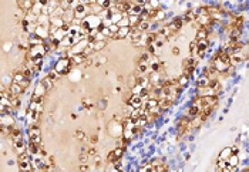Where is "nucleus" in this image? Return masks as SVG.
Returning a JSON list of instances; mask_svg holds the SVG:
<instances>
[{"instance_id":"obj_42","label":"nucleus","mask_w":249,"mask_h":172,"mask_svg":"<svg viewBox=\"0 0 249 172\" xmlns=\"http://www.w3.org/2000/svg\"><path fill=\"white\" fill-rule=\"evenodd\" d=\"M101 33H103V34H104V36H105V37H111V30H110V27H103V29H101Z\"/></svg>"},{"instance_id":"obj_12","label":"nucleus","mask_w":249,"mask_h":172,"mask_svg":"<svg viewBox=\"0 0 249 172\" xmlns=\"http://www.w3.org/2000/svg\"><path fill=\"white\" fill-rule=\"evenodd\" d=\"M39 135H41V131H40V128H39V125L34 122L30 128H29V138H31V137H39Z\"/></svg>"},{"instance_id":"obj_15","label":"nucleus","mask_w":249,"mask_h":172,"mask_svg":"<svg viewBox=\"0 0 249 172\" xmlns=\"http://www.w3.org/2000/svg\"><path fill=\"white\" fill-rule=\"evenodd\" d=\"M85 60H87V57H85L83 53L73 54V64H84Z\"/></svg>"},{"instance_id":"obj_48","label":"nucleus","mask_w":249,"mask_h":172,"mask_svg":"<svg viewBox=\"0 0 249 172\" xmlns=\"http://www.w3.org/2000/svg\"><path fill=\"white\" fill-rule=\"evenodd\" d=\"M91 51H94V50H93V47H91V46H87V47L84 48V51H83V54H84L85 57H88V54H90Z\"/></svg>"},{"instance_id":"obj_49","label":"nucleus","mask_w":249,"mask_h":172,"mask_svg":"<svg viewBox=\"0 0 249 172\" xmlns=\"http://www.w3.org/2000/svg\"><path fill=\"white\" fill-rule=\"evenodd\" d=\"M30 141L31 142H36V144H41V135H39V137H31Z\"/></svg>"},{"instance_id":"obj_33","label":"nucleus","mask_w":249,"mask_h":172,"mask_svg":"<svg viewBox=\"0 0 249 172\" xmlns=\"http://www.w3.org/2000/svg\"><path fill=\"white\" fill-rule=\"evenodd\" d=\"M188 80H189V77H188V75H185V74H182V75H181V77H179V78H178V84H179V87H182V88L185 87V85H187V84H188Z\"/></svg>"},{"instance_id":"obj_53","label":"nucleus","mask_w":249,"mask_h":172,"mask_svg":"<svg viewBox=\"0 0 249 172\" xmlns=\"http://www.w3.org/2000/svg\"><path fill=\"white\" fill-rule=\"evenodd\" d=\"M98 108H100V110H104L105 108V100H103V101L98 102Z\"/></svg>"},{"instance_id":"obj_16","label":"nucleus","mask_w":249,"mask_h":172,"mask_svg":"<svg viewBox=\"0 0 249 172\" xmlns=\"http://www.w3.org/2000/svg\"><path fill=\"white\" fill-rule=\"evenodd\" d=\"M130 33H131V27H130V26L120 27V30H118L117 36H118V38H124V37H127V36H130Z\"/></svg>"},{"instance_id":"obj_36","label":"nucleus","mask_w":249,"mask_h":172,"mask_svg":"<svg viewBox=\"0 0 249 172\" xmlns=\"http://www.w3.org/2000/svg\"><path fill=\"white\" fill-rule=\"evenodd\" d=\"M24 78H26V77H24V74L21 73V71H17L16 74L13 75V81H14V83H20V81H23Z\"/></svg>"},{"instance_id":"obj_20","label":"nucleus","mask_w":249,"mask_h":172,"mask_svg":"<svg viewBox=\"0 0 249 172\" xmlns=\"http://www.w3.org/2000/svg\"><path fill=\"white\" fill-rule=\"evenodd\" d=\"M10 138L13 139V141H17V139H20L21 138V131L17 127H12V134H10Z\"/></svg>"},{"instance_id":"obj_47","label":"nucleus","mask_w":249,"mask_h":172,"mask_svg":"<svg viewBox=\"0 0 249 172\" xmlns=\"http://www.w3.org/2000/svg\"><path fill=\"white\" fill-rule=\"evenodd\" d=\"M88 141H90V144H91V145H95V144H97V142H98V135H91V137H90V139H88Z\"/></svg>"},{"instance_id":"obj_26","label":"nucleus","mask_w":249,"mask_h":172,"mask_svg":"<svg viewBox=\"0 0 249 172\" xmlns=\"http://www.w3.org/2000/svg\"><path fill=\"white\" fill-rule=\"evenodd\" d=\"M171 29H169V26H164L161 29V30L158 31V36H162V37H167V38H169V34H171Z\"/></svg>"},{"instance_id":"obj_51","label":"nucleus","mask_w":249,"mask_h":172,"mask_svg":"<svg viewBox=\"0 0 249 172\" xmlns=\"http://www.w3.org/2000/svg\"><path fill=\"white\" fill-rule=\"evenodd\" d=\"M155 19H158V20L165 19V13H164V11H158V10H157V16H155Z\"/></svg>"},{"instance_id":"obj_40","label":"nucleus","mask_w":249,"mask_h":172,"mask_svg":"<svg viewBox=\"0 0 249 172\" xmlns=\"http://www.w3.org/2000/svg\"><path fill=\"white\" fill-rule=\"evenodd\" d=\"M10 101H12V107L19 108V105H20V100H19V97H12Z\"/></svg>"},{"instance_id":"obj_13","label":"nucleus","mask_w":249,"mask_h":172,"mask_svg":"<svg viewBox=\"0 0 249 172\" xmlns=\"http://www.w3.org/2000/svg\"><path fill=\"white\" fill-rule=\"evenodd\" d=\"M105 40H95L94 43H90V46L93 47V50L94 51H100V50H103V48L105 47Z\"/></svg>"},{"instance_id":"obj_44","label":"nucleus","mask_w":249,"mask_h":172,"mask_svg":"<svg viewBox=\"0 0 249 172\" xmlns=\"http://www.w3.org/2000/svg\"><path fill=\"white\" fill-rule=\"evenodd\" d=\"M48 75H50V77L51 78H53V80L54 81H56V80H58V78H60V73H58V71H56V70H53V71H50V74H48Z\"/></svg>"},{"instance_id":"obj_46","label":"nucleus","mask_w":249,"mask_h":172,"mask_svg":"<svg viewBox=\"0 0 249 172\" xmlns=\"http://www.w3.org/2000/svg\"><path fill=\"white\" fill-rule=\"evenodd\" d=\"M19 84H20L21 87L24 88V90H26V88L29 87V85H30V80H29V78H24V80H23V81H20Z\"/></svg>"},{"instance_id":"obj_30","label":"nucleus","mask_w":249,"mask_h":172,"mask_svg":"<svg viewBox=\"0 0 249 172\" xmlns=\"http://www.w3.org/2000/svg\"><path fill=\"white\" fill-rule=\"evenodd\" d=\"M239 36H241V29H238V27H233L232 33H231V41H238Z\"/></svg>"},{"instance_id":"obj_2","label":"nucleus","mask_w":249,"mask_h":172,"mask_svg":"<svg viewBox=\"0 0 249 172\" xmlns=\"http://www.w3.org/2000/svg\"><path fill=\"white\" fill-rule=\"evenodd\" d=\"M74 14H76V19H84L85 16H87V4H83L80 3L77 7L74 9Z\"/></svg>"},{"instance_id":"obj_45","label":"nucleus","mask_w":249,"mask_h":172,"mask_svg":"<svg viewBox=\"0 0 249 172\" xmlns=\"http://www.w3.org/2000/svg\"><path fill=\"white\" fill-rule=\"evenodd\" d=\"M76 138L80 139V141H84V139H85V134L83 131H76Z\"/></svg>"},{"instance_id":"obj_18","label":"nucleus","mask_w":249,"mask_h":172,"mask_svg":"<svg viewBox=\"0 0 249 172\" xmlns=\"http://www.w3.org/2000/svg\"><path fill=\"white\" fill-rule=\"evenodd\" d=\"M172 104H174V102L169 101L168 98H162V100H159V102H158L159 108H161L162 111H164V110H168V108H171Z\"/></svg>"},{"instance_id":"obj_10","label":"nucleus","mask_w":249,"mask_h":172,"mask_svg":"<svg viewBox=\"0 0 249 172\" xmlns=\"http://www.w3.org/2000/svg\"><path fill=\"white\" fill-rule=\"evenodd\" d=\"M209 80H211V78H209L208 75L202 74L201 77L198 78V83H196V85H198V88H204V87H208V85H209Z\"/></svg>"},{"instance_id":"obj_27","label":"nucleus","mask_w":249,"mask_h":172,"mask_svg":"<svg viewBox=\"0 0 249 172\" xmlns=\"http://www.w3.org/2000/svg\"><path fill=\"white\" fill-rule=\"evenodd\" d=\"M158 102H159V100H158V98H150L148 101H147V102H144V104L147 105V110H151V108L157 107V105H158Z\"/></svg>"},{"instance_id":"obj_41","label":"nucleus","mask_w":249,"mask_h":172,"mask_svg":"<svg viewBox=\"0 0 249 172\" xmlns=\"http://www.w3.org/2000/svg\"><path fill=\"white\" fill-rule=\"evenodd\" d=\"M114 154L117 158H121L122 154H124V148H122V147H117V148L114 149Z\"/></svg>"},{"instance_id":"obj_50","label":"nucleus","mask_w":249,"mask_h":172,"mask_svg":"<svg viewBox=\"0 0 249 172\" xmlns=\"http://www.w3.org/2000/svg\"><path fill=\"white\" fill-rule=\"evenodd\" d=\"M88 155H90V156H95V155H97V149H95L94 147L88 148Z\"/></svg>"},{"instance_id":"obj_52","label":"nucleus","mask_w":249,"mask_h":172,"mask_svg":"<svg viewBox=\"0 0 249 172\" xmlns=\"http://www.w3.org/2000/svg\"><path fill=\"white\" fill-rule=\"evenodd\" d=\"M39 3H40L43 7H46V6H48V3H50V0H39Z\"/></svg>"},{"instance_id":"obj_6","label":"nucleus","mask_w":249,"mask_h":172,"mask_svg":"<svg viewBox=\"0 0 249 172\" xmlns=\"http://www.w3.org/2000/svg\"><path fill=\"white\" fill-rule=\"evenodd\" d=\"M182 24H184V19H182V17H177V19H174V21L169 24V29H171L172 31H178L182 27Z\"/></svg>"},{"instance_id":"obj_17","label":"nucleus","mask_w":249,"mask_h":172,"mask_svg":"<svg viewBox=\"0 0 249 172\" xmlns=\"http://www.w3.org/2000/svg\"><path fill=\"white\" fill-rule=\"evenodd\" d=\"M196 46H198V51H205L209 47L208 38H202V40H196Z\"/></svg>"},{"instance_id":"obj_31","label":"nucleus","mask_w":249,"mask_h":172,"mask_svg":"<svg viewBox=\"0 0 249 172\" xmlns=\"http://www.w3.org/2000/svg\"><path fill=\"white\" fill-rule=\"evenodd\" d=\"M228 164H229V165H232V166H238V164H239V158H238V155L232 154V155H231V156L228 158Z\"/></svg>"},{"instance_id":"obj_14","label":"nucleus","mask_w":249,"mask_h":172,"mask_svg":"<svg viewBox=\"0 0 249 172\" xmlns=\"http://www.w3.org/2000/svg\"><path fill=\"white\" fill-rule=\"evenodd\" d=\"M2 125H6V127H13L14 125V120L10 117V114L2 115Z\"/></svg>"},{"instance_id":"obj_8","label":"nucleus","mask_w":249,"mask_h":172,"mask_svg":"<svg viewBox=\"0 0 249 172\" xmlns=\"http://www.w3.org/2000/svg\"><path fill=\"white\" fill-rule=\"evenodd\" d=\"M19 168H20V171H33L31 161H30V159H23V161H19Z\"/></svg>"},{"instance_id":"obj_9","label":"nucleus","mask_w":249,"mask_h":172,"mask_svg":"<svg viewBox=\"0 0 249 172\" xmlns=\"http://www.w3.org/2000/svg\"><path fill=\"white\" fill-rule=\"evenodd\" d=\"M74 19H76L74 10H66V13L63 14V20H64V23H67V24H71Z\"/></svg>"},{"instance_id":"obj_43","label":"nucleus","mask_w":249,"mask_h":172,"mask_svg":"<svg viewBox=\"0 0 249 172\" xmlns=\"http://www.w3.org/2000/svg\"><path fill=\"white\" fill-rule=\"evenodd\" d=\"M43 57L44 56H36V57H31L34 61V64L36 66H41V63H43Z\"/></svg>"},{"instance_id":"obj_32","label":"nucleus","mask_w":249,"mask_h":172,"mask_svg":"<svg viewBox=\"0 0 249 172\" xmlns=\"http://www.w3.org/2000/svg\"><path fill=\"white\" fill-rule=\"evenodd\" d=\"M93 158V156H90L88 155V152H81L80 154V156H78V159H80V162L81 164H87L90 159Z\"/></svg>"},{"instance_id":"obj_3","label":"nucleus","mask_w":249,"mask_h":172,"mask_svg":"<svg viewBox=\"0 0 249 172\" xmlns=\"http://www.w3.org/2000/svg\"><path fill=\"white\" fill-rule=\"evenodd\" d=\"M127 104H130L132 108H141L142 104H144V101L141 100V97H140V95H134V94H132L131 98L127 101Z\"/></svg>"},{"instance_id":"obj_21","label":"nucleus","mask_w":249,"mask_h":172,"mask_svg":"<svg viewBox=\"0 0 249 172\" xmlns=\"http://www.w3.org/2000/svg\"><path fill=\"white\" fill-rule=\"evenodd\" d=\"M44 38L39 37L37 34H33L30 38H29V43H30V46H36V44H44Z\"/></svg>"},{"instance_id":"obj_4","label":"nucleus","mask_w":249,"mask_h":172,"mask_svg":"<svg viewBox=\"0 0 249 172\" xmlns=\"http://www.w3.org/2000/svg\"><path fill=\"white\" fill-rule=\"evenodd\" d=\"M40 144H36V142H29V145H27V151H29V154L30 155H39L40 154Z\"/></svg>"},{"instance_id":"obj_59","label":"nucleus","mask_w":249,"mask_h":172,"mask_svg":"<svg viewBox=\"0 0 249 172\" xmlns=\"http://www.w3.org/2000/svg\"><path fill=\"white\" fill-rule=\"evenodd\" d=\"M81 152H88V148L87 147H83V148H81Z\"/></svg>"},{"instance_id":"obj_34","label":"nucleus","mask_w":249,"mask_h":172,"mask_svg":"<svg viewBox=\"0 0 249 172\" xmlns=\"http://www.w3.org/2000/svg\"><path fill=\"white\" fill-rule=\"evenodd\" d=\"M226 165H228V161H226V159L218 158V162H216V166H218V169H219V171H224Z\"/></svg>"},{"instance_id":"obj_56","label":"nucleus","mask_w":249,"mask_h":172,"mask_svg":"<svg viewBox=\"0 0 249 172\" xmlns=\"http://www.w3.org/2000/svg\"><path fill=\"white\" fill-rule=\"evenodd\" d=\"M80 171H88V166L85 165V164H83V165L80 166Z\"/></svg>"},{"instance_id":"obj_39","label":"nucleus","mask_w":249,"mask_h":172,"mask_svg":"<svg viewBox=\"0 0 249 172\" xmlns=\"http://www.w3.org/2000/svg\"><path fill=\"white\" fill-rule=\"evenodd\" d=\"M147 64L145 63H138V73L140 74H144V73H147Z\"/></svg>"},{"instance_id":"obj_7","label":"nucleus","mask_w":249,"mask_h":172,"mask_svg":"<svg viewBox=\"0 0 249 172\" xmlns=\"http://www.w3.org/2000/svg\"><path fill=\"white\" fill-rule=\"evenodd\" d=\"M14 149H16L17 154H21V152H26V151H27V147L24 145L23 138H20V139H17V141H14Z\"/></svg>"},{"instance_id":"obj_5","label":"nucleus","mask_w":249,"mask_h":172,"mask_svg":"<svg viewBox=\"0 0 249 172\" xmlns=\"http://www.w3.org/2000/svg\"><path fill=\"white\" fill-rule=\"evenodd\" d=\"M34 34H37L39 37H41V38H47V36H50V31H48L47 29H44V26L37 24L36 30H34Z\"/></svg>"},{"instance_id":"obj_11","label":"nucleus","mask_w":249,"mask_h":172,"mask_svg":"<svg viewBox=\"0 0 249 172\" xmlns=\"http://www.w3.org/2000/svg\"><path fill=\"white\" fill-rule=\"evenodd\" d=\"M41 84L46 87V90L47 91H50V90H53V85H54V80L50 77V75H47V77H44L43 80H41Z\"/></svg>"},{"instance_id":"obj_28","label":"nucleus","mask_w":249,"mask_h":172,"mask_svg":"<svg viewBox=\"0 0 249 172\" xmlns=\"http://www.w3.org/2000/svg\"><path fill=\"white\" fill-rule=\"evenodd\" d=\"M138 84L141 85V87H144V88H148L150 85H151V83H150L148 77H138Z\"/></svg>"},{"instance_id":"obj_60","label":"nucleus","mask_w":249,"mask_h":172,"mask_svg":"<svg viewBox=\"0 0 249 172\" xmlns=\"http://www.w3.org/2000/svg\"><path fill=\"white\" fill-rule=\"evenodd\" d=\"M95 2H97V3H98V4H101V6H103V3H104L105 0H95Z\"/></svg>"},{"instance_id":"obj_1","label":"nucleus","mask_w":249,"mask_h":172,"mask_svg":"<svg viewBox=\"0 0 249 172\" xmlns=\"http://www.w3.org/2000/svg\"><path fill=\"white\" fill-rule=\"evenodd\" d=\"M9 91H10V94H12V97H19L20 94H23L26 90H24L23 87H21L19 83H12L10 84V87H9Z\"/></svg>"},{"instance_id":"obj_58","label":"nucleus","mask_w":249,"mask_h":172,"mask_svg":"<svg viewBox=\"0 0 249 172\" xmlns=\"http://www.w3.org/2000/svg\"><path fill=\"white\" fill-rule=\"evenodd\" d=\"M172 53H174L175 56H177V54H179V50H178V48H177V47H175L174 50H172Z\"/></svg>"},{"instance_id":"obj_37","label":"nucleus","mask_w":249,"mask_h":172,"mask_svg":"<svg viewBox=\"0 0 249 172\" xmlns=\"http://www.w3.org/2000/svg\"><path fill=\"white\" fill-rule=\"evenodd\" d=\"M148 61H150V53L147 51V53L141 54V57H140L138 63H145V64H148Z\"/></svg>"},{"instance_id":"obj_23","label":"nucleus","mask_w":249,"mask_h":172,"mask_svg":"<svg viewBox=\"0 0 249 172\" xmlns=\"http://www.w3.org/2000/svg\"><path fill=\"white\" fill-rule=\"evenodd\" d=\"M202 38H208V30H206V27H201V29L196 31V40H202Z\"/></svg>"},{"instance_id":"obj_35","label":"nucleus","mask_w":249,"mask_h":172,"mask_svg":"<svg viewBox=\"0 0 249 172\" xmlns=\"http://www.w3.org/2000/svg\"><path fill=\"white\" fill-rule=\"evenodd\" d=\"M184 21H192L194 19H196V13H192V11H187L185 16L182 17Z\"/></svg>"},{"instance_id":"obj_54","label":"nucleus","mask_w":249,"mask_h":172,"mask_svg":"<svg viewBox=\"0 0 249 172\" xmlns=\"http://www.w3.org/2000/svg\"><path fill=\"white\" fill-rule=\"evenodd\" d=\"M231 151H232V154H235V155H238V154H239V148H238V147H231Z\"/></svg>"},{"instance_id":"obj_25","label":"nucleus","mask_w":249,"mask_h":172,"mask_svg":"<svg viewBox=\"0 0 249 172\" xmlns=\"http://www.w3.org/2000/svg\"><path fill=\"white\" fill-rule=\"evenodd\" d=\"M137 29H138L140 31H142V33H144V31H147V30L150 29V21H148V20H141L140 23H138Z\"/></svg>"},{"instance_id":"obj_29","label":"nucleus","mask_w":249,"mask_h":172,"mask_svg":"<svg viewBox=\"0 0 249 172\" xmlns=\"http://www.w3.org/2000/svg\"><path fill=\"white\" fill-rule=\"evenodd\" d=\"M232 155V151H231V148H224L222 151H221V154H219L218 158H222V159H226L228 161V158Z\"/></svg>"},{"instance_id":"obj_19","label":"nucleus","mask_w":249,"mask_h":172,"mask_svg":"<svg viewBox=\"0 0 249 172\" xmlns=\"http://www.w3.org/2000/svg\"><path fill=\"white\" fill-rule=\"evenodd\" d=\"M46 87H44L43 84H41V81L37 84V87H36V90H34V95H37V97H44V94H46Z\"/></svg>"},{"instance_id":"obj_57","label":"nucleus","mask_w":249,"mask_h":172,"mask_svg":"<svg viewBox=\"0 0 249 172\" xmlns=\"http://www.w3.org/2000/svg\"><path fill=\"white\" fill-rule=\"evenodd\" d=\"M105 61H107V58H105V57H100V63H101V64H104Z\"/></svg>"},{"instance_id":"obj_38","label":"nucleus","mask_w":249,"mask_h":172,"mask_svg":"<svg viewBox=\"0 0 249 172\" xmlns=\"http://www.w3.org/2000/svg\"><path fill=\"white\" fill-rule=\"evenodd\" d=\"M142 88H144V87H141L140 84H137V85H134V87L131 88V93L134 95H140V94H141V91H142Z\"/></svg>"},{"instance_id":"obj_24","label":"nucleus","mask_w":249,"mask_h":172,"mask_svg":"<svg viewBox=\"0 0 249 172\" xmlns=\"http://www.w3.org/2000/svg\"><path fill=\"white\" fill-rule=\"evenodd\" d=\"M134 129H128V128H124V132H122V138L127 139V141H131L134 138Z\"/></svg>"},{"instance_id":"obj_55","label":"nucleus","mask_w":249,"mask_h":172,"mask_svg":"<svg viewBox=\"0 0 249 172\" xmlns=\"http://www.w3.org/2000/svg\"><path fill=\"white\" fill-rule=\"evenodd\" d=\"M83 104H84V107H91V102H90V100H87V98H85V100H83Z\"/></svg>"},{"instance_id":"obj_22","label":"nucleus","mask_w":249,"mask_h":172,"mask_svg":"<svg viewBox=\"0 0 249 172\" xmlns=\"http://www.w3.org/2000/svg\"><path fill=\"white\" fill-rule=\"evenodd\" d=\"M199 112H201V108L192 104V107L188 110V117H189V118H194V117H196V115H199Z\"/></svg>"}]
</instances>
